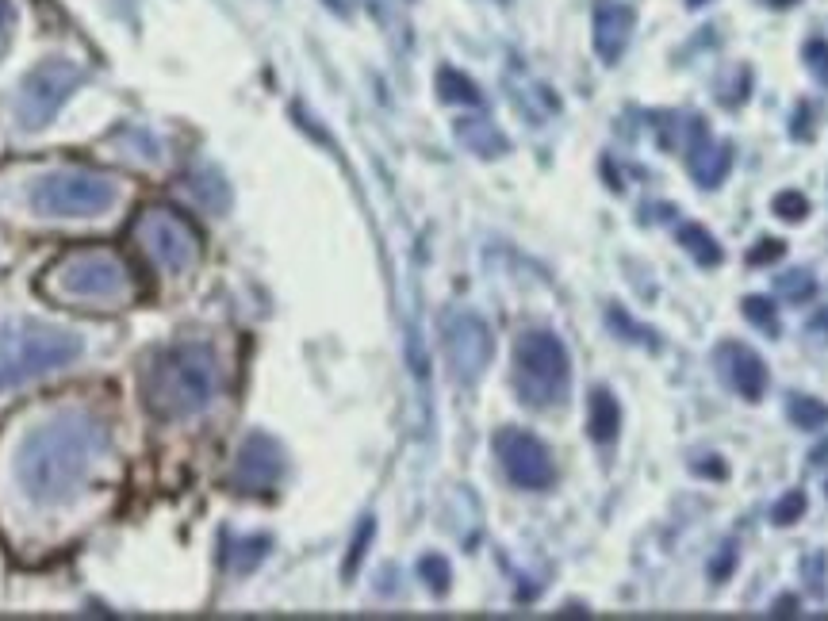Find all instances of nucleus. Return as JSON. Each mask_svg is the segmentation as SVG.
I'll return each mask as SVG.
<instances>
[{
    "label": "nucleus",
    "mask_w": 828,
    "mask_h": 621,
    "mask_svg": "<svg viewBox=\"0 0 828 621\" xmlns=\"http://www.w3.org/2000/svg\"><path fill=\"white\" fill-rule=\"evenodd\" d=\"M108 457V426L85 411H62L31 426L16 449V483L31 506L73 503Z\"/></svg>",
    "instance_id": "f257e3e1"
},
{
    "label": "nucleus",
    "mask_w": 828,
    "mask_h": 621,
    "mask_svg": "<svg viewBox=\"0 0 828 621\" xmlns=\"http://www.w3.org/2000/svg\"><path fill=\"white\" fill-rule=\"evenodd\" d=\"M223 388V368L204 342H177L142 368V403L158 418H188L204 411Z\"/></svg>",
    "instance_id": "f03ea898"
},
{
    "label": "nucleus",
    "mask_w": 828,
    "mask_h": 621,
    "mask_svg": "<svg viewBox=\"0 0 828 621\" xmlns=\"http://www.w3.org/2000/svg\"><path fill=\"white\" fill-rule=\"evenodd\" d=\"M43 292L69 303H108L123 307L138 299V276L112 246H73L46 269Z\"/></svg>",
    "instance_id": "7ed1b4c3"
},
{
    "label": "nucleus",
    "mask_w": 828,
    "mask_h": 621,
    "mask_svg": "<svg viewBox=\"0 0 828 621\" xmlns=\"http://www.w3.org/2000/svg\"><path fill=\"white\" fill-rule=\"evenodd\" d=\"M81 349H85L81 338L58 326H43V322L4 326L0 330V391H12L35 376L73 365Z\"/></svg>",
    "instance_id": "20e7f679"
},
{
    "label": "nucleus",
    "mask_w": 828,
    "mask_h": 621,
    "mask_svg": "<svg viewBox=\"0 0 828 621\" xmlns=\"http://www.w3.org/2000/svg\"><path fill=\"white\" fill-rule=\"evenodd\" d=\"M572 384V361L564 342L549 330H526L514 342V391L518 399L545 411L560 407Z\"/></svg>",
    "instance_id": "39448f33"
},
{
    "label": "nucleus",
    "mask_w": 828,
    "mask_h": 621,
    "mask_svg": "<svg viewBox=\"0 0 828 621\" xmlns=\"http://www.w3.org/2000/svg\"><path fill=\"white\" fill-rule=\"evenodd\" d=\"M115 200H119L115 181L96 169H58V173H46L43 181L31 188V207L39 215H62V219L100 215Z\"/></svg>",
    "instance_id": "423d86ee"
},
{
    "label": "nucleus",
    "mask_w": 828,
    "mask_h": 621,
    "mask_svg": "<svg viewBox=\"0 0 828 621\" xmlns=\"http://www.w3.org/2000/svg\"><path fill=\"white\" fill-rule=\"evenodd\" d=\"M135 238L142 253L165 273L192 269L204 253V238H200L196 223L173 207H146L135 219Z\"/></svg>",
    "instance_id": "0eeeda50"
},
{
    "label": "nucleus",
    "mask_w": 828,
    "mask_h": 621,
    "mask_svg": "<svg viewBox=\"0 0 828 621\" xmlns=\"http://www.w3.org/2000/svg\"><path fill=\"white\" fill-rule=\"evenodd\" d=\"M77 85H81V69L66 58H50L43 66H35L20 85V123L23 127H46Z\"/></svg>",
    "instance_id": "6e6552de"
},
{
    "label": "nucleus",
    "mask_w": 828,
    "mask_h": 621,
    "mask_svg": "<svg viewBox=\"0 0 828 621\" xmlns=\"http://www.w3.org/2000/svg\"><path fill=\"white\" fill-rule=\"evenodd\" d=\"M495 457L503 464L506 480L522 487V491H545L556 480V468H552L545 441L526 434V430H514V426L499 430L495 434Z\"/></svg>",
    "instance_id": "1a4fd4ad"
},
{
    "label": "nucleus",
    "mask_w": 828,
    "mask_h": 621,
    "mask_svg": "<svg viewBox=\"0 0 828 621\" xmlns=\"http://www.w3.org/2000/svg\"><path fill=\"white\" fill-rule=\"evenodd\" d=\"M491 353H495V342H491V330L480 315L457 311L445 319V357H449V368L460 384H476L483 368L491 365Z\"/></svg>",
    "instance_id": "9d476101"
},
{
    "label": "nucleus",
    "mask_w": 828,
    "mask_h": 621,
    "mask_svg": "<svg viewBox=\"0 0 828 621\" xmlns=\"http://www.w3.org/2000/svg\"><path fill=\"white\" fill-rule=\"evenodd\" d=\"M284 476V449L276 445L269 434H250L238 449V464H234V487L238 491H273Z\"/></svg>",
    "instance_id": "9b49d317"
},
{
    "label": "nucleus",
    "mask_w": 828,
    "mask_h": 621,
    "mask_svg": "<svg viewBox=\"0 0 828 621\" xmlns=\"http://www.w3.org/2000/svg\"><path fill=\"white\" fill-rule=\"evenodd\" d=\"M633 27H637V12L621 0H598L595 4V54L614 66L625 46L633 39Z\"/></svg>",
    "instance_id": "f8f14e48"
},
{
    "label": "nucleus",
    "mask_w": 828,
    "mask_h": 621,
    "mask_svg": "<svg viewBox=\"0 0 828 621\" xmlns=\"http://www.w3.org/2000/svg\"><path fill=\"white\" fill-rule=\"evenodd\" d=\"M687 165L690 177L702 188H717L733 169V142H713L710 135H702L687 150Z\"/></svg>",
    "instance_id": "ddd939ff"
},
{
    "label": "nucleus",
    "mask_w": 828,
    "mask_h": 621,
    "mask_svg": "<svg viewBox=\"0 0 828 621\" xmlns=\"http://www.w3.org/2000/svg\"><path fill=\"white\" fill-rule=\"evenodd\" d=\"M721 357L729 361V384H733L748 403H759L767 391V365L759 361V353H752L748 345H725Z\"/></svg>",
    "instance_id": "4468645a"
},
{
    "label": "nucleus",
    "mask_w": 828,
    "mask_h": 621,
    "mask_svg": "<svg viewBox=\"0 0 828 621\" xmlns=\"http://www.w3.org/2000/svg\"><path fill=\"white\" fill-rule=\"evenodd\" d=\"M457 138L472 150V154H480V158H503L506 150H510V142H506V135L491 123V119H483V115H468V119H457Z\"/></svg>",
    "instance_id": "2eb2a0df"
},
{
    "label": "nucleus",
    "mask_w": 828,
    "mask_h": 621,
    "mask_svg": "<svg viewBox=\"0 0 828 621\" xmlns=\"http://www.w3.org/2000/svg\"><path fill=\"white\" fill-rule=\"evenodd\" d=\"M621 430V407L618 399L606 388H595L587 399V434L595 437L598 445H610Z\"/></svg>",
    "instance_id": "dca6fc26"
},
{
    "label": "nucleus",
    "mask_w": 828,
    "mask_h": 621,
    "mask_svg": "<svg viewBox=\"0 0 828 621\" xmlns=\"http://www.w3.org/2000/svg\"><path fill=\"white\" fill-rule=\"evenodd\" d=\"M675 238H679V246H683L702 269H717V265L725 261V250L717 246V238H713L702 223H683V227L675 230Z\"/></svg>",
    "instance_id": "f3484780"
},
{
    "label": "nucleus",
    "mask_w": 828,
    "mask_h": 621,
    "mask_svg": "<svg viewBox=\"0 0 828 621\" xmlns=\"http://www.w3.org/2000/svg\"><path fill=\"white\" fill-rule=\"evenodd\" d=\"M437 96H441L445 104H468V108H480L483 104L480 85H476L472 77H464L460 69H449V66L437 73Z\"/></svg>",
    "instance_id": "a211bd4d"
},
{
    "label": "nucleus",
    "mask_w": 828,
    "mask_h": 621,
    "mask_svg": "<svg viewBox=\"0 0 828 621\" xmlns=\"http://www.w3.org/2000/svg\"><path fill=\"white\" fill-rule=\"evenodd\" d=\"M786 414H790V422L798 430H821V426H828V403L813 399V395H794Z\"/></svg>",
    "instance_id": "6ab92c4d"
},
{
    "label": "nucleus",
    "mask_w": 828,
    "mask_h": 621,
    "mask_svg": "<svg viewBox=\"0 0 828 621\" xmlns=\"http://www.w3.org/2000/svg\"><path fill=\"white\" fill-rule=\"evenodd\" d=\"M269 552V537H242L227 549V564L234 572H253Z\"/></svg>",
    "instance_id": "aec40b11"
},
{
    "label": "nucleus",
    "mask_w": 828,
    "mask_h": 621,
    "mask_svg": "<svg viewBox=\"0 0 828 621\" xmlns=\"http://www.w3.org/2000/svg\"><path fill=\"white\" fill-rule=\"evenodd\" d=\"M606 319H610V326L618 330L625 342H637V345H648V349H660V338H656V330L652 326H641V322L629 319V311H621V307H610L606 311Z\"/></svg>",
    "instance_id": "412c9836"
},
{
    "label": "nucleus",
    "mask_w": 828,
    "mask_h": 621,
    "mask_svg": "<svg viewBox=\"0 0 828 621\" xmlns=\"http://www.w3.org/2000/svg\"><path fill=\"white\" fill-rule=\"evenodd\" d=\"M775 288H779L782 299L805 303V299H813V292H817V280H813L809 269H790V273H782L779 280H775Z\"/></svg>",
    "instance_id": "4be33fe9"
},
{
    "label": "nucleus",
    "mask_w": 828,
    "mask_h": 621,
    "mask_svg": "<svg viewBox=\"0 0 828 621\" xmlns=\"http://www.w3.org/2000/svg\"><path fill=\"white\" fill-rule=\"evenodd\" d=\"M740 311H744V319L756 322L759 330H767L771 338L779 334V311H775V303L767 296H748L744 303H740Z\"/></svg>",
    "instance_id": "5701e85b"
},
{
    "label": "nucleus",
    "mask_w": 828,
    "mask_h": 621,
    "mask_svg": "<svg viewBox=\"0 0 828 621\" xmlns=\"http://www.w3.org/2000/svg\"><path fill=\"white\" fill-rule=\"evenodd\" d=\"M418 575L426 579V587H430L434 595H445V591H449V579H453V572H449V560H445V556H437V552H430V556H422V560H418Z\"/></svg>",
    "instance_id": "b1692460"
},
{
    "label": "nucleus",
    "mask_w": 828,
    "mask_h": 621,
    "mask_svg": "<svg viewBox=\"0 0 828 621\" xmlns=\"http://www.w3.org/2000/svg\"><path fill=\"white\" fill-rule=\"evenodd\" d=\"M805 506H809L805 491H786L779 503L771 506V522H775V526H794V522L805 514Z\"/></svg>",
    "instance_id": "393cba45"
},
{
    "label": "nucleus",
    "mask_w": 828,
    "mask_h": 621,
    "mask_svg": "<svg viewBox=\"0 0 828 621\" xmlns=\"http://www.w3.org/2000/svg\"><path fill=\"white\" fill-rule=\"evenodd\" d=\"M775 215L786 219V223H802L805 215H809V200H805L798 188H786V192L775 196Z\"/></svg>",
    "instance_id": "a878e982"
},
{
    "label": "nucleus",
    "mask_w": 828,
    "mask_h": 621,
    "mask_svg": "<svg viewBox=\"0 0 828 621\" xmlns=\"http://www.w3.org/2000/svg\"><path fill=\"white\" fill-rule=\"evenodd\" d=\"M372 533H376V522H372V518H365V522H361V529H357V537H353V549H349V560H345V575H353V572H357V564L365 560Z\"/></svg>",
    "instance_id": "bb28decb"
},
{
    "label": "nucleus",
    "mask_w": 828,
    "mask_h": 621,
    "mask_svg": "<svg viewBox=\"0 0 828 621\" xmlns=\"http://www.w3.org/2000/svg\"><path fill=\"white\" fill-rule=\"evenodd\" d=\"M805 66H809V73H813L821 85H828V43L825 39H813V43L805 46Z\"/></svg>",
    "instance_id": "cd10ccee"
},
{
    "label": "nucleus",
    "mask_w": 828,
    "mask_h": 621,
    "mask_svg": "<svg viewBox=\"0 0 828 621\" xmlns=\"http://www.w3.org/2000/svg\"><path fill=\"white\" fill-rule=\"evenodd\" d=\"M782 253H786V242H779V238H763L756 250L748 253V265H767V261H779Z\"/></svg>",
    "instance_id": "c85d7f7f"
},
{
    "label": "nucleus",
    "mask_w": 828,
    "mask_h": 621,
    "mask_svg": "<svg viewBox=\"0 0 828 621\" xmlns=\"http://www.w3.org/2000/svg\"><path fill=\"white\" fill-rule=\"evenodd\" d=\"M733 564H736V545L729 541V545H721V556L713 560L710 575H713V579H729V572H733Z\"/></svg>",
    "instance_id": "c756f323"
},
{
    "label": "nucleus",
    "mask_w": 828,
    "mask_h": 621,
    "mask_svg": "<svg viewBox=\"0 0 828 621\" xmlns=\"http://www.w3.org/2000/svg\"><path fill=\"white\" fill-rule=\"evenodd\" d=\"M694 472H698V476H713V480H725V476H729V468H725L721 460H698Z\"/></svg>",
    "instance_id": "7c9ffc66"
},
{
    "label": "nucleus",
    "mask_w": 828,
    "mask_h": 621,
    "mask_svg": "<svg viewBox=\"0 0 828 621\" xmlns=\"http://www.w3.org/2000/svg\"><path fill=\"white\" fill-rule=\"evenodd\" d=\"M771 614H775V618H790V614H798V598H794V595H782L779 602L771 606Z\"/></svg>",
    "instance_id": "2f4dec72"
},
{
    "label": "nucleus",
    "mask_w": 828,
    "mask_h": 621,
    "mask_svg": "<svg viewBox=\"0 0 828 621\" xmlns=\"http://www.w3.org/2000/svg\"><path fill=\"white\" fill-rule=\"evenodd\" d=\"M794 119H798V123H794V138H813V131H809V123H805V119H809V104H802Z\"/></svg>",
    "instance_id": "473e14b6"
},
{
    "label": "nucleus",
    "mask_w": 828,
    "mask_h": 621,
    "mask_svg": "<svg viewBox=\"0 0 828 621\" xmlns=\"http://www.w3.org/2000/svg\"><path fill=\"white\" fill-rule=\"evenodd\" d=\"M809 457H813V464H828V441H821V445H817Z\"/></svg>",
    "instance_id": "72a5a7b5"
},
{
    "label": "nucleus",
    "mask_w": 828,
    "mask_h": 621,
    "mask_svg": "<svg viewBox=\"0 0 828 621\" xmlns=\"http://www.w3.org/2000/svg\"><path fill=\"white\" fill-rule=\"evenodd\" d=\"M809 330H828V311H821L817 319L809 322ZM825 338H828V334H825Z\"/></svg>",
    "instance_id": "f704fd0d"
},
{
    "label": "nucleus",
    "mask_w": 828,
    "mask_h": 621,
    "mask_svg": "<svg viewBox=\"0 0 828 621\" xmlns=\"http://www.w3.org/2000/svg\"><path fill=\"white\" fill-rule=\"evenodd\" d=\"M8 20H12V4H8V0H0V27H4Z\"/></svg>",
    "instance_id": "c9c22d12"
},
{
    "label": "nucleus",
    "mask_w": 828,
    "mask_h": 621,
    "mask_svg": "<svg viewBox=\"0 0 828 621\" xmlns=\"http://www.w3.org/2000/svg\"><path fill=\"white\" fill-rule=\"evenodd\" d=\"M767 4H775V8H790V4H798V0H767Z\"/></svg>",
    "instance_id": "e433bc0d"
},
{
    "label": "nucleus",
    "mask_w": 828,
    "mask_h": 621,
    "mask_svg": "<svg viewBox=\"0 0 828 621\" xmlns=\"http://www.w3.org/2000/svg\"><path fill=\"white\" fill-rule=\"evenodd\" d=\"M326 4H330L334 12H345V0H326Z\"/></svg>",
    "instance_id": "4c0bfd02"
},
{
    "label": "nucleus",
    "mask_w": 828,
    "mask_h": 621,
    "mask_svg": "<svg viewBox=\"0 0 828 621\" xmlns=\"http://www.w3.org/2000/svg\"><path fill=\"white\" fill-rule=\"evenodd\" d=\"M702 4H706V0H687V8H702Z\"/></svg>",
    "instance_id": "58836bf2"
},
{
    "label": "nucleus",
    "mask_w": 828,
    "mask_h": 621,
    "mask_svg": "<svg viewBox=\"0 0 828 621\" xmlns=\"http://www.w3.org/2000/svg\"><path fill=\"white\" fill-rule=\"evenodd\" d=\"M825 491H828V487H825Z\"/></svg>",
    "instance_id": "ea45409f"
}]
</instances>
